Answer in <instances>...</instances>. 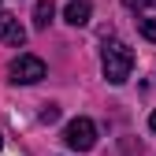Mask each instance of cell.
<instances>
[{
	"label": "cell",
	"mask_w": 156,
	"mask_h": 156,
	"mask_svg": "<svg viewBox=\"0 0 156 156\" xmlns=\"http://www.w3.org/2000/svg\"><path fill=\"white\" fill-rule=\"evenodd\" d=\"M63 141H67V149H74V152H89V149L97 145V123L86 119V115L71 119V123L63 126Z\"/></svg>",
	"instance_id": "obj_2"
},
{
	"label": "cell",
	"mask_w": 156,
	"mask_h": 156,
	"mask_svg": "<svg viewBox=\"0 0 156 156\" xmlns=\"http://www.w3.org/2000/svg\"><path fill=\"white\" fill-rule=\"evenodd\" d=\"M89 15H93V0H67V8H63V19L71 26H86Z\"/></svg>",
	"instance_id": "obj_5"
},
{
	"label": "cell",
	"mask_w": 156,
	"mask_h": 156,
	"mask_svg": "<svg viewBox=\"0 0 156 156\" xmlns=\"http://www.w3.org/2000/svg\"><path fill=\"white\" fill-rule=\"evenodd\" d=\"M0 41H4V45H15V48L26 41V30H23V23H19L11 11H0Z\"/></svg>",
	"instance_id": "obj_4"
},
{
	"label": "cell",
	"mask_w": 156,
	"mask_h": 156,
	"mask_svg": "<svg viewBox=\"0 0 156 156\" xmlns=\"http://www.w3.org/2000/svg\"><path fill=\"white\" fill-rule=\"evenodd\" d=\"M52 15H56V8H52V0H41V4L34 8V26H37V30H45V26L52 23Z\"/></svg>",
	"instance_id": "obj_6"
},
{
	"label": "cell",
	"mask_w": 156,
	"mask_h": 156,
	"mask_svg": "<svg viewBox=\"0 0 156 156\" xmlns=\"http://www.w3.org/2000/svg\"><path fill=\"white\" fill-rule=\"evenodd\" d=\"M149 130H152V134H156V112H152V115H149Z\"/></svg>",
	"instance_id": "obj_10"
},
{
	"label": "cell",
	"mask_w": 156,
	"mask_h": 156,
	"mask_svg": "<svg viewBox=\"0 0 156 156\" xmlns=\"http://www.w3.org/2000/svg\"><path fill=\"white\" fill-rule=\"evenodd\" d=\"M130 11H141V8H156V0H123Z\"/></svg>",
	"instance_id": "obj_9"
},
{
	"label": "cell",
	"mask_w": 156,
	"mask_h": 156,
	"mask_svg": "<svg viewBox=\"0 0 156 156\" xmlns=\"http://www.w3.org/2000/svg\"><path fill=\"white\" fill-rule=\"evenodd\" d=\"M0 149H4V138H0Z\"/></svg>",
	"instance_id": "obj_11"
},
{
	"label": "cell",
	"mask_w": 156,
	"mask_h": 156,
	"mask_svg": "<svg viewBox=\"0 0 156 156\" xmlns=\"http://www.w3.org/2000/svg\"><path fill=\"white\" fill-rule=\"evenodd\" d=\"M101 67H104V78L112 86H123L130 78V71H134V52L123 41H108L104 52H101Z\"/></svg>",
	"instance_id": "obj_1"
},
{
	"label": "cell",
	"mask_w": 156,
	"mask_h": 156,
	"mask_svg": "<svg viewBox=\"0 0 156 156\" xmlns=\"http://www.w3.org/2000/svg\"><path fill=\"white\" fill-rule=\"evenodd\" d=\"M138 30H141V37H145V41H156V19H141V23H138Z\"/></svg>",
	"instance_id": "obj_7"
},
{
	"label": "cell",
	"mask_w": 156,
	"mask_h": 156,
	"mask_svg": "<svg viewBox=\"0 0 156 156\" xmlns=\"http://www.w3.org/2000/svg\"><path fill=\"white\" fill-rule=\"evenodd\" d=\"M8 74H11V82L34 86V82H41V78H45V60H41V56H34V52H23L19 60H11Z\"/></svg>",
	"instance_id": "obj_3"
},
{
	"label": "cell",
	"mask_w": 156,
	"mask_h": 156,
	"mask_svg": "<svg viewBox=\"0 0 156 156\" xmlns=\"http://www.w3.org/2000/svg\"><path fill=\"white\" fill-rule=\"evenodd\" d=\"M37 119H41V123H56V119H60V108H56V104H45Z\"/></svg>",
	"instance_id": "obj_8"
}]
</instances>
